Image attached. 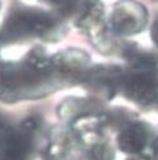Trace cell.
<instances>
[{"mask_svg":"<svg viewBox=\"0 0 158 160\" xmlns=\"http://www.w3.org/2000/svg\"><path fill=\"white\" fill-rule=\"evenodd\" d=\"M60 23L44 10L19 7L10 12L0 38L5 42H16L27 38H56L60 36Z\"/></svg>","mask_w":158,"mask_h":160,"instance_id":"obj_1","label":"cell"},{"mask_svg":"<svg viewBox=\"0 0 158 160\" xmlns=\"http://www.w3.org/2000/svg\"><path fill=\"white\" fill-rule=\"evenodd\" d=\"M76 24L87 33L91 42L101 52H111L113 42L104 24V7L100 0H80Z\"/></svg>","mask_w":158,"mask_h":160,"instance_id":"obj_2","label":"cell"},{"mask_svg":"<svg viewBox=\"0 0 158 160\" xmlns=\"http://www.w3.org/2000/svg\"><path fill=\"white\" fill-rule=\"evenodd\" d=\"M148 21L146 8L134 0H122L114 5L109 24L119 36H133L144 29Z\"/></svg>","mask_w":158,"mask_h":160,"instance_id":"obj_3","label":"cell"},{"mask_svg":"<svg viewBox=\"0 0 158 160\" xmlns=\"http://www.w3.org/2000/svg\"><path fill=\"white\" fill-rule=\"evenodd\" d=\"M34 128L35 122L27 119L19 130H10L0 144V160H28Z\"/></svg>","mask_w":158,"mask_h":160,"instance_id":"obj_4","label":"cell"},{"mask_svg":"<svg viewBox=\"0 0 158 160\" xmlns=\"http://www.w3.org/2000/svg\"><path fill=\"white\" fill-rule=\"evenodd\" d=\"M152 135L147 125L142 122H132L127 125L118 136V146L128 154L146 152L148 149L154 152V142L151 144Z\"/></svg>","mask_w":158,"mask_h":160,"instance_id":"obj_5","label":"cell"},{"mask_svg":"<svg viewBox=\"0 0 158 160\" xmlns=\"http://www.w3.org/2000/svg\"><path fill=\"white\" fill-rule=\"evenodd\" d=\"M52 64L57 72L63 78L67 75L77 76L78 74L84 78L90 64V56L81 50L70 48L54 55L52 57Z\"/></svg>","mask_w":158,"mask_h":160,"instance_id":"obj_6","label":"cell"},{"mask_svg":"<svg viewBox=\"0 0 158 160\" xmlns=\"http://www.w3.org/2000/svg\"><path fill=\"white\" fill-rule=\"evenodd\" d=\"M70 152V141L66 132L54 128L49 135V142L46 150V160H66Z\"/></svg>","mask_w":158,"mask_h":160,"instance_id":"obj_7","label":"cell"},{"mask_svg":"<svg viewBox=\"0 0 158 160\" xmlns=\"http://www.w3.org/2000/svg\"><path fill=\"white\" fill-rule=\"evenodd\" d=\"M90 107L91 106L89 101H84V99H80V98H67L58 107L57 114L63 121L72 122L78 116L87 112H92V111H87Z\"/></svg>","mask_w":158,"mask_h":160,"instance_id":"obj_8","label":"cell"},{"mask_svg":"<svg viewBox=\"0 0 158 160\" xmlns=\"http://www.w3.org/2000/svg\"><path fill=\"white\" fill-rule=\"evenodd\" d=\"M42 2L56 7L65 14H70L73 10H77L78 4H80V0H42Z\"/></svg>","mask_w":158,"mask_h":160,"instance_id":"obj_9","label":"cell"},{"mask_svg":"<svg viewBox=\"0 0 158 160\" xmlns=\"http://www.w3.org/2000/svg\"><path fill=\"white\" fill-rule=\"evenodd\" d=\"M151 36H152V39L154 45L158 47V18L154 21L153 26H152V29H151Z\"/></svg>","mask_w":158,"mask_h":160,"instance_id":"obj_10","label":"cell"},{"mask_svg":"<svg viewBox=\"0 0 158 160\" xmlns=\"http://www.w3.org/2000/svg\"><path fill=\"white\" fill-rule=\"evenodd\" d=\"M9 132V130L7 128V126H5V122L3 121L2 118H0V144L3 142V140L5 138V136H7V133Z\"/></svg>","mask_w":158,"mask_h":160,"instance_id":"obj_11","label":"cell"}]
</instances>
